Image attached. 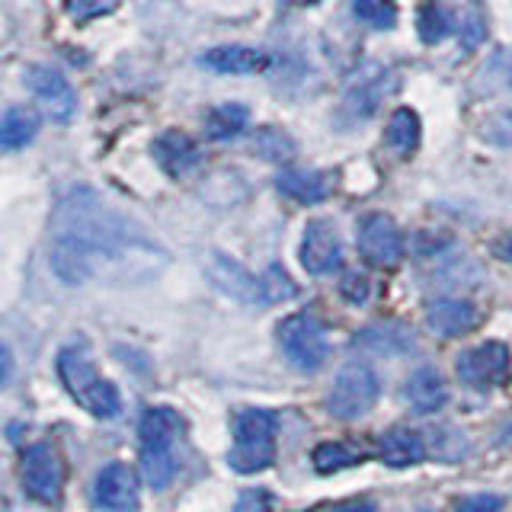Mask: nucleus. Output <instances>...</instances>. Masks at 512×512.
Returning a JSON list of instances; mask_svg holds the SVG:
<instances>
[{"label":"nucleus","mask_w":512,"mask_h":512,"mask_svg":"<svg viewBox=\"0 0 512 512\" xmlns=\"http://www.w3.org/2000/svg\"><path fill=\"white\" fill-rule=\"evenodd\" d=\"M52 228L48 266L64 285H87L103 266H125L141 253H157L148 234L106 208L90 189H74L61 199Z\"/></svg>","instance_id":"nucleus-1"},{"label":"nucleus","mask_w":512,"mask_h":512,"mask_svg":"<svg viewBox=\"0 0 512 512\" xmlns=\"http://www.w3.org/2000/svg\"><path fill=\"white\" fill-rule=\"evenodd\" d=\"M186 423L173 407H148L138 423L141 474L151 490H167L180 474V442Z\"/></svg>","instance_id":"nucleus-2"},{"label":"nucleus","mask_w":512,"mask_h":512,"mask_svg":"<svg viewBox=\"0 0 512 512\" xmlns=\"http://www.w3.org/2000/svg\"><path fill=\"white\" fill-rule=\"evenodd\" d=\"M55 368H58L64 391L71 394L77 407H84L90 416H96V420H112V416H119L122 397L116 391V384L96 372L90 349L84 343L64 346L55 359Z\"/></svg>","instance_id":"nucleus-3"},{"label":"nucleus","mask_w":512,"mask_h":512,"mask_svg":"<svg viewBox=\"0 0 512 512\" xmlns=\"http://www.w3.org/2000/svg\"><path fill=\"white\" fill-rule=\"evenodd\" d=\"M279 416L263 407H247L231 420L228 464L237 474H260L276 461Z\"/></svg>","instance_id":"nucleus-4"},{"label":"nucleus","mask_w":512,"mask_h":512,"mask_svg":"<svg viewBox=\"0 0 512 512\" xmlns=\"http://www.w3.org/2000/svg\"><path fill=\"white\" fill-rule=\"evenodd\" d=\"M378 397H381V378L375 368L365 362H346L340 372H336L324 404L333 420L349 423L372 410L378 404Z\"/></svg>","instance_id":"nucleus-5"},{"label":"nucleus","mask_w":512,"mask_h":512,"mask_svg":"<svg viewBox=\"0 0 512 512\" xmlns=\"http://www.w3.org/2000/svg\"><path fill=\"white\" fill-rule=\"evenodd\" d=\"M279 349L298 372H317L330 356L327 327L314 314H288L279 330Z\"/></svg>","instance_id":"nucleus-6"},{"label":"nucleus","mask_w":512,"mask_h":512,"mask_svg":"<svg viewBox=\"0 0 512 512\" xmlns=\"http://www.w3.org/2000/svg\"><path fill=\"white\" fill-rule=\"evenodd\" d=\"M20 480H23V490L36 503H45V506L58 503L64 490V461L55 452V445H45V442L29 445L20 461Z\"/></svg>","instance_id":"nucleus-7"},{"label":"nucleus","mask_w":512,"mask_h":512,"mask_svg":"<svg viewBox=\"0 0 512 512\" xmlns=\"http://www.w3.org/2000/svg\"><path fill=\"white\" fill-rule=\"evenodd\" d=\"M356 244L359 253L368 266H378V269H391L404 260L407 244H404V234L394 224L391 215L384 212H372L359 221V231H356Z\"/></svg>","instance_id":"nucleus-8"},{"label":"nucleus","mask_w":512,"mask_h":512,"mask_svg":"<svg viewBox=\"0 0 512 512\" xmlns=\"http://www.w3.org/2000/svg\"><path fill=\"white\" fill-rule=\"evenodd\" d=\"M26 87L32 90V96L39 100V106L45 109V116L52 122H71L77 116V93L71 87V80L61 71L48 68V64H29L26 74Z\"/></svg>","instance_id":"nucleus-9"},{"label":"nucleus","mask_w":512,"mask_h":512,"mask_svg":"<svg viewBox=\"0 0 512 512\" xmlns=\"http://www.w3.org/2000/svg\"><path fill=\"white\" fill-rule=\"evenodd\" d=\"M205 276L221 295H228L240 304H266L263 276H253L244 263H237L228 253H208L205 256Z\"/></svg>","instance_id":"nucleus-10"},{"label":"nucleus","mask_w":512,"mask_h":512,"mask_svg":"<svg viewBox=\"0 0 512 512\" xmlns=\"http://www.w3.org/2000/svg\"><path fill=\"white\" fill-rule=\"evenodd\" d=\"M141 477L132 464L109 461L93 480V506L100 512H138Z\"/></svg>","instance_id":"nucleus-11"},{"label":"nucleus","mask_w":512,"mask_h":512,"mask_svg":"<svg viewBox=\"0 0 512 512\" xmlns=\"http://www.w3.org/2000/svg\"><path fill=\"white\" fill-rule=\"evenodd\" d=\"M509 365H512L509 346L500 340H490L474 349H464L455 359V372L468 388L484 391V388H493V384H500L509 375Z\"/></svg>","instance_id":"nucleus-12"},{"label":"nucleus","mask_w":512,"mask_h":512,"mask_svg":"<svg viewBox=\"0 0 512 512\" xmlns=\"http://www.w3.org/2000/svg\"><path fill=\"white\" fill-rule=\"evenodd\" d=\"M301 266L311 272V276H330L343 266V240L336 224L327 218H311L304 224V237H301Z\"/></svg>","instance_id":"nucleus-13"},{"label":"nucleus","mask_w":512,"mask_h":512,"mask_svg":"<svg viewBox=\"0 0 512 512\" xmlns=\"http://www.w3.org/2000/svg\"><path fill=\"white\" fill-rule=\"evenodd\" d=\"M151 154L157 160V167L167 176H173V180H180V176L192 173L202 164L199 144L192 141L186 132H180V128H167V132H160L151 144Z\"/></svg>","instance_id":"nucleus-14"},{"label":"nucleus","mask_w":512,"mask_h":512,"mask_svg":"<svg viewBox=\"0 0 512 512\" xmlns=\"http://www.w3.org/2000/svg\"><path fill=\"white\" fill-rule=\"evenodd\" d=\"M477 324H480V311L468 298H439L426 308V327L436 336H464Z\"/></svg>","instance_id":"nucleus-15"},{"label":"nucleus","mask_w":512,"mask_h":512,"mask_svg":"<svg viewBox=\"0 0 512 512\" xmlns=\"http://www.w3.org/2000/svg\"><path fill=\"white\" fill-rule=\"evenodd\" d=\"M391 74L384 68H368L356 84L346 90V103L343 109L349 112L352 119H368L375 116L378 106L384 103V96L391 93Z\"/></svg>","instance_id":"nucleus-16"},{"label":"nucleus","mask_w":512,"mask_h":512,"mask_svg":"<svg viewBox=\"0 0 512 512\" xmlns=\"http://www.w3.org/2000/svg\"><path fill=\"white\" fill-rule=\"evenodd\" d=\"M199 61L215 74H256L269 64V55L253 45H215Z\"/></svg>","instance_id":"nucleus-17"},{"label":"nucleus","mask_w":512,"mask_h":512,"mask_svg":"<svg viewBox=\"0 0 512 512\" xmlns=\"http://www.w3.org/2000/svg\"><path fill=\"white\" fill-rule=\"evenodd\" d=\"M426 442L416 429H407V426H397V429H388L384 436L378 439V458L388 464V468H413V464L426 461Z\"/></svg>","instance_id":"nucleus-18"},{"label":"nucleus","mask_w":512,"mask_h":512,"mask_svg":"<svg viewBox=\"0 0 512 512\" xmlns=\"http://www.w3.org/2000/svg\"><path fill=\"white\" fill-rule=\"evenodd\" d=\"M404 400L416 410V413H436L448 404V388L445 378L436 372V368H416V372L407 375L404 381Z\"/></svg>","instance_id":"nucleus-19"},{"label":"nucleus","mask_w":512,"mask_h":512,"mask_svg":"<svg viewBox=\"0 0 512 512\" xmlns=\"http://www.w3.org/2000/svg\"><path fill=\"white\" fill-rule=\"evenodd\" d=\"M276 186L282 196L295 199L301 205L324 202L333 192V173L327 170H282L276 176Z\"/></svg>","instance_id":"nucleus-20"},{"label":"nucleus","mask_w":512,"mask_h":512,"mask_svg":"<svg viewBox=\"0 0 512 512\" xmlns=\"http://www.w3.org/2000/svg\"><path fill=\"white\" fill-rule=\"evenodd\" d=\"M416 32L426 45H436L458 32L452 0H423L420 13H416Z\"/></svg>","instance_id":"nucleus-21"},{"label":"nucleus","mask_w":512,"mask_h":512,"mask_svg":"<svg viewBox=\"0 0 512 512\" xmlns=\"http://www.w3.org/2000/svg\"><path fill=\"white\" fill-rule=\"evenodd\" d=\"M356 346L362 349H372V352H407L413 349V330L397 324V320H388V324H372L356 333Z\"/></svg>","instance_id":"nucleus-22"},{"label":"nucleus","mask_w":512,"mask_h":512,"mask_svg":"<svg viewBox=\"0 0 512 512\" xmlns=\"http://www.w3.org/2000/svg\"><path fill=\"white\" fill-rule=\"evenodd\" d=\"M39 135V116L29 106H10L0 119V144L4 151H20Z\"/></svg>","instance_id":"nucleus-23"},{"label":"nucleus","mask_w":512,"mask_h":512,"mask_svg":"<svg viewBox=\"0 0 512 512\" xmlns=\"http://www.w3.org/2000/svg\"><path fill=\"white\" fill-rule=\"evenodd\" d=\"M311 461L320 474H333V471H346V468H356V464L368 461V452L352 442H343V439H327L311 452Z\"/></svg>","instance_id":"nucleus-24"},{"label":"nucleus","mask_w":512,"mask_h":512,"mask_svg":"<svg viewBox=\"0 0 512 512\" xmlns=\"http://www.w3.org/2000/svg\"><path fill=\"white\" fill-rule=\"evenodd\" d=\"M420 135H423L420 116H416V112L407 109V106L394 109V116L388 119V132H384V138H388L391 148L407 157V154H413L416 148H420Z\"/></svg>","instance_id":"nucleus-25"},{"label":"nucleus","mask_w":512,"mask_h":512,"mask_svg":"<svg viewBox=\"0 0 512 512\" xmlns=\"http://www.w3.org/2000/svg\"><path fill=\"white\" fill-rule=\"evenodd\" d=\"M250 122V109L240 106V103H221V106H212L205 116V128H208V138L215 141H228V138H237L240 132L247 128Z\"/></svg>","instance_id":"nucleus-26"},{"label":"nucleus","mask_w":512,"mask_h":512,"mask_svg":"<svg viewBox=\"0 0 512 512\" xmlns=\"http://www.w3.org/2000/svg\"><path fill=\"white\" fill-rule=\"evenodd\" d=\"M250 148L263 160H269V164H288V160L298 154L292 135L282 132V128H272V125L256 128L253 138H250Z\"/></svg>","instance_id":"nucleus-27"},{"label":"nucleus","mask_w":512,"mask_h":512,"mask_svg":"<svg viewBox=\"0 0 512 512\" xmlns=\"http://www.w3.org/2000/svg\"><path fill=\"white\" fill-rule=\"evenodd\" d=\"M455 7V23H458V39L464 48H477L487 36V16L480 10L477 0H452Z\"/></svg>","instance_id":"nucleus-28"},{"label":"nucleus","mask_w":512,"mask_h":512,"mask_svg":"<svg viewBox=\"0 0 512 512\" xmlns=\"http://www.w3.org/2000/svg\"><path fill=\"white\" fill-rule=\"evenodd\" d=\"M352 13L375 29H394L397 26V7L391 4V0H352Z\"/></svg>","instance_id":"nucleus-29"},{"label":"nucleus","mask_w":512,"mask_h":512,"mask_svg":"<svg viewBox=\"0 0 512 512\" xmlns=\"http://www.w3.org/2000/svg\"><path fill=\"white\" fill-rule=\"evenodd\" d=\"M263 288H266V304H272V301H288V298H295V282H292V276L279 266V263H272L266 272H263Z\"/></svg>","instance_id":"nucleus-30"},{"label":"nucleus","mask_w":512,"mask_h":512,"mask_svg":"<svg viewBox=\"0 0 512 512\" xmlns=\"http://www.w3.org/2000/svg\"><path fill=\"white\" fill-rule=\"evenodd\" d=\"M340 295L352 308H362V304H368V298H372V282H368V276H362V272H346L340 282Z\"/></svg>","instance_id":"nucleus-31"},{"label":"nucleus","mask_w":512,"mask_h":512,"mask_svg":"<svg viewBox=\"0 0 512 512\" xmlns=\"http://www.w3.org/2000/svg\"><path fill=\"white\" fill-rule=\"evenodd\" d=\"M116 7H119V0H71L68 13L77 23H87V20H96V16H103V13H112Z\"/></svg>","instance_id":"nucleus-32"},{"label":"nucleus","mask_w":512,"mask_h":512,"mask_svg":"<svg viewBox=\"0 0 512 512\" xmlns=\"http://www.w3.org/2000/svg\"><path fill=\"white\" fill-rule=\"evenodd\" d=\"M506 500L496 493H468L455 503V512H503Z\"/></svg>","instance_id":"nucleus-33"},{"label":"nucleus","mask_w":512,"mask_h":512,"mask_svg":"<svg viewBox=\"0 0 512 512\" xmlns=\"http://www.w3.org/2000/svg\"><path fill=\"white\" fill-rule=\"evenodd\" d=\"M272 506L269 490H244L237 496V512H266Z\"/></svg>","instance_id":"nucleus-34"},{"label":"nucleus","mask_w":512,"mask_h":512,"mask_svg":"<svg viewBox=\"0 0 512 512\" xmlns=\"http://www.w3.org/2000/svg\"><path fill=\"white\" fill-rule=\"evenodd\" d=\"M330 512H378V506L372 500H352V503H340L333 506Z\"/></svg>","instance_id":"nucleus-35"},{"label":"nucleus","mask_w":512,"mask_h":512,"mask_svg":"<svg viewBox=\"0 0 512 512\" xmlns=\"http://www.w3.org/2000/svg\"><path fill=\"white\" fill-rule=\"evenodd\" d=\"M500 128H503V135H506V141H503V144H509V141H512V109H509V112H503V116L496 119V122H490V135H496V132H500Z\"/></svg>","instance_id":"nucleus-36"},{"label":"nucleus","mask_w":512,"mask_h":512,"mask_svg":"<svg viewBox=\"0 0 512 512\" xmlns=\"http://www.w3.org/2000/svg\"><path fill=\"white\" fill-rule=\"evenodd\" d=\"M10 372H13V356H10V346H4V378H0V384H10Z\"/></svg>","instance_id":"nucleus-37"},{"label":"nucleus","mask_w":512,"mask_h":512,"mask_svg":"<svg viewBox=\"0 0 512 512\" xmlns=\"http://www.w3.org/2000/svg\"><path fill=\"white\" fill-rule=\"evenodd\" d=\"M503 253H506V260L512 263V234L506 237V244H503Z\"/></svg>","instance_id":"nucleus-38"},{"label":"nucleus","mask_w":512,"mask_h":512,"mask_svg":"<svg viewBox=\"0 0 512 512\" xmlns=\"http://www.w3.org/2000/svg\"><path fill=\"white\" fill-rule=\"evenodd\" d=\"M292 4H298V7H304V4H317V0H292Z\"/></svg>","instance_id":"nucleus-39"},{"label":"nucleus","mask_w":512,"mask_h":512,"mask_svg":"<svg viewBox=\"0 0 512 512\" xmlns=\"http://www.w3.org/2000/svg\"><path fill=\"white\" fill-rule=\"evenodd\" d=\"M423 512H429V509H423Z\"/></svg>","instance_id":"nucleus-40"}]
</instances>
